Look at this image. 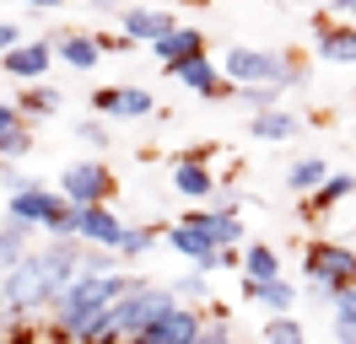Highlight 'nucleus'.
<instances>
[{
	"mask_svg": "<svg viewBox=\"0 0 356 344\" xmlns=\"http://www.w3.org/2000/svg\"><path fill=\"white\" fill-rule=\"evenodd\" d=\"M302 280H330V285H356V253L340 242H308L302 253Z\"/></svg>",
	"mask_w": 356,
	"mask_h": 344,
	"instance_id": "nucleus-8",
	"label": "nucleus"
},
{
	"mask_svg": "<svg viewBox=\"0 0 356 344\" xmlns=\"http://www.w3.org/2000/svg\"><path fill=\"white\" fill-rule=\"evenodd\" d=\"M173 189L189 194V199H211V194H216V172L205 167V162H195V156H178L173 162Z\"/></svg>",
	"mask_w": 356,
	"mask_h": 344,
	"instance_id": "nucleus-16",
	"label": "nucleus"
},
{
	"mask_svg": "<svg viewBox=\"0 0 356 344\" xmlns=\"http://www.w3.org/2000/svg\"><path fill=\"white\" fill-rule=\"evenodd\" d=\"M243 269L248 280H259V285H270V280H281V258H275V248H265V242H254L243 253Z\"/></svg>",
	"mask_w": 356,
	"mask_h": 344,
	"instance_id": "nucleus-25",
	"label": "nucleus"
},
{
	"mask_svg": "<svg viewBox=\"0 0 356 344\" xmlns=\"http://www.w3.org/2000/svg\"><path fill=\"white\" fill-rule=\"evenodd\" d=\"M330 11H334V17H346V22H351V17H356V0H330Z\"/></svg>",
	"mask_w": 356,
	"mask_h": 344,
	"instance_id": "nucleus-37",
	"label": "nucleus"
},
{
	"mask_svg": "<svg viewBox=\"0 0 356 344\" xmlns=\"http://www.w3.org/2000/svg\"><path fill=\"white\" fill-rule=\"evenodd\" d=\"M318 60L324 64H356V27H318Z\"/></svg>",
	"mask_w": 356,
	"mask_h": 344,
	"instance_id": "nucleus-18",
	"label": "nucleus"
},
{
	"mask_svg": "<svg viewBox=\"0 0 356 344\" xmlns=\"http://www.w3.org/2000/svg\"><path fill=\"white\" fill-rule=\"evenodd\" d=\"M178 76V86H184V92H195V97H205V103H216V97H227V86H222V70H216V64L205 60H189V64H178L173 70Z\"/></svg>",
	"mask_w": 356,
	"mask_h": 344,
	"instance_id": "nucleus-15",
	"label": "nucleus"
},
{
	"mask_svg": "<svg viewBox=\"0 0 356 344\" xmlns=\"http://www.w3.org/2000/svg\"><path fill=\"white\" fill-rule=\"evenodd\" d=\"M324 178H330V162H324V156H297L286 167V189L291 194H318Z\"/></svg>",
	"mask_w": 356,
	"mask_h": 344,
	"instance_id": "nucleus-19",
	"label": "nucleus"
},
{
	"mask_svg": "<svg viewBox=\"0 0 356 344\" xmlns=\"http://www.w3.org/2000/svg\"><path fill=\"white\" fill-rule=\"evenodd\" d=\"M178 6H211V0H178Z\"/></svg>",
	"mask_w": 356,
	"mask_h": 344,
	"instance_id": "nucleus-40",
	"label": "nucleus"
},
{
	"mask_svg": "<svg viewBox=\"0 0 356 344\" xmlns=\"http://www.w3.org/2000/svg\"><path fill=\"white\" fill-rule=\"evenodd\" d=\"M259 344H308V328L291 318H265V334H259Z\"/></svg>",
	"mask_w": 356,
	"mask_h": 344,
	"instance_id": "nucleus-26",
	"label": "nucleus"
},
{
	"mask_svg": "<svg viewBox=\"0 0 356 344\" xmlns=\"http://www.w3.org/2000/svg\"><path fill=\"white\" fill-rule=\"evenodd\" d=\"M200 312H195V307H168V312H162V318L152 322V328H146V334H140V339H130V344H195L200 339Z\"/></svg>",
	"mask_w": 356,
	"mask_h": 344,
	"instance_id": "nucleus-9",
	"label": "nucleus"
},
{
	"mask_svg": "<svg viewBox=\"0 0 356 344\" xmlns=\"http://www.w3.org/2000/svg\"><path fill=\"white\" fill-rule=\"evenodd\" d=\"M97 113H108V119H152L156 113V97L146 86H103L97 97H92Z\"/></svg>",
	"mask_w": 356,
	"mask_h": 344,
	"instance_id": "nucleus-10",
	"label": "nucleus"
},
{
	"mask_svg": "<svg viewBox=\"0 0 356 344\" xmlns=\"http://www.w3.org/2000/svg\"><path fill=\"white\" fill-rule=\"evenodd\" d=\"M0 344H6V334H0Z\"/></svg>",
	"mask_w": 356,
	"mask_h": 344,
	"instance_id": "nucleus-41",
	"label": "nucleus"
},
{
	"mask_svg": "<svg viewBox=\"0 0 356 344\" xmlns=\"http://www.w3.org/2000/svg\"><path fill=\"white\" fill-rule=\"evenodd\" d=\"M195 344H232V339H227V322H205Z\"/></svg>",
	"mask_w": 356,
	"mask_h": 344,
	"instance_id": "nucleus-34",
	"label": "nucleus"
},
{
	"mask_svg": "<svg viewBox=\"0 0 356 344\" xmlns=\"http://www.w3.org/2000/svg\"><path fill=\"white\" fill-rule=\"evenodd\" d=\"M76 140H81V146H92V150H108V129L97 124V119H81V124H76Z\"/></svg>",
	"mask_w": 356,
	"mask_h": 344,
	"instance_id": "nucleus-31",
	"label": "nucleus"
},
{
	"mask_svg": "<svg viewBox=\"0 0 356 344\" xmlns=\"http://www.w3.org/2000/svg\"><path fill=\"white\" fill-rule=\"evenodd\" d=\"M173 296H184V301H200L205 296V269H195V275H184L173 285Z\"/></svg>",
	"mask_w": 356,
	"mask_h": 344,
	"instance_id": "nucleus-33",
	"label": "nucleus"
},
{
	"mask_svg": "<svg viewBox=\"0 0 356 344\" xmlns=\"http://www.w3.org/2000/svg\"><path fill=\"white\" fill-rule=\"evenodd\" d=\"M130 285H135V280H124V275H76V285L54 301V322H60V334L87 339L92 328L119 307V296H124Z\"/></svg>",
	"mask_w": 356,
	"mask_h": 344,
	"instance_id": "nucleus-2",
	"label": "nucleus"
},
{
	"mask_svg": "<svg viewBox=\"0 0 356 344\" xmlns=\"http://www.w3.org/2000/svg\"><path fill=\"white\" fill-rule=\"evenodd\" d=\"M54 49H60V60L76 64V70H92V64L103 60V38H87V33H65Z\"/></svg>",
	"mask_w": 356,
	"mask_h": 344,
	"instance_id": "nucleus-20",
	"label": "nucleus"
},
{
	"mask_svg": "<svg viewBox=\"0 0 356 344\" xmlns=\"http://www.w3.org/2000/svg\"><path fill=\"white\" fill-rule=\"evenodd\" d=\"M27 150H33L27 124H17V129H6V135H0V162H17V156H27Z\"/></svg>",
	"mask_w": 356,
	"mask_h": 344,
	"instance_id": "nucleus-29",
	"label": "nucleus"
},
{
	"mask_svg": "<svg viewBox=\"0 0 356 344\" xmlns=\"http://www.w3.org/2000/svg\"><path fill=\"white\" fill-rule=\"evenodd\" d=\"M248 113H270V108H281V86H238L232 92Z\"/></svg>",
	"mask_w": 356,
	"mask_h": 344,
	"instance_id": "nucleus-28",
	"label": "nucleus"
},
{
	"mask_svg": "<svg viewBox=\"0 0 356 344\" xmlns=\"http://www.w3.org/2000/svg\"><path fill=\"white\" fill-rule=\"evenodd\" d=\"M22 43V33H17V22H0V54H11Z\"/></svg>",
	"mask_w": 356,
	"mask_h": 344,
	"instance_id": "nucleus-35",
	"label": "nucleus"
},
{
	"mask_svg": "<svg viewBox=\"0 0 356 344\" xmlns=\"http://www.w3.org/2000/svg\"><path fill=\"white\" fill-rule=\"evenodd\" d=\"M205 226H211V237H216V248H238L243 242V221L238 215H216V210H205Z\"/></svg>",
	"mask_w": 356,
	"mask_h": 344,
	"instance_id": "nucleus-27",
	"label": "nucleus"
},
{
	"mask_svg": "<svg viewBox=\"0 0 356 344\" xmlns=\"http://www.w3.org/2000/svg\"><path fill=\"white\" fill-rule=\"evenodd\" d=\"M124 232H130V226H124L108 205H87V210H76V237L92 242V248H119Z\"/></svg>",
	"mask_w": 356,
	"mask_h": 344,
	"instance_id": "nucleus-11",
	"label": "nucleus"
},
{
	"mask_svg": "<svg viewBox=\"0 0 356 344\" xmlns=\"http://www.w3.org/2000/svg\"><path fill=\"white\" fill-rule=\"evenodd\" d=\"M178 22L173 11H156V6H124V17H119V33L130 43H156V38H168Z\"/></svg>",
	"mask_w": 356,
	"mask_h": 344,
	"instance_id": "nucleus-12",
	"label": "nucleus"
},
{
	"mask_svg": "<svg viewBox=\"0 0 356 344\" xmlns=\"http://www.w3.org/2000/svg\"><path fill=\"white\" fill-rule=\"evenodd\" d=\"M334 328H356V285H346L334 301Z\"/></svg>",
	"mask_w": 356,
	"mask_h": 344,
	"instance_id": "nucleus-32",
	"label": "nucleus"
},
{
	"mask_svg": "<svg viewBox=\"0 0 356 344\" xmlns=\"http://www.w3.org/2000/svg\"><path fill=\"white\" fill-rule=\"evenodd\" d=\"M60 194H65L76 210H87V205H108L113 172L103 167V162H70L65 178H60Z\"/></svg>",
	"mask_w": 356,
	"mask_h": 344,
	"instance_id": "nucleus-7",
	"label": "nucleus"
},
{
	"mask_svg": "<svg viewBox=\"0 0 356 344\" xmlns=\"http://www.w3.org/2000/svg\"><path fill=\"white\" fill-rule=\"evenodd\" d=\"M243 296L259 301V307H270V318H286L291 307H297V285H291V280H270V285L243 280Z\"/></svg>",
	"mask_w": 356,
	"mask_h": 344,
	"instance_id": "nucleus-17",
	"label": "nucleus"
},
{
	"mask_svg": "<svg viewBox=\"0 0 356 344\" xmlns=\"http://www.w3.org/2000/svg\"><path fill=\"white\" fill-rule=\"evenodd\" d=\"M152 54L168 64V70H178V64H189V60H200V54H205V33H200V27H173L168 38L152 43Z\"/></svg>",
	"mask_w": 356,
	"mask_h": 344,
	"instance_id": "nucleus-14",
	"label": "nucleus"
},
{
	"mask_svg": "<svg viewBox=\"0 0 356 344\" xmlns=\"http://www.w3.org/2000/svg\"><path fill=\"white\" fill-rule=\"evenodd\" d=\"M152 242H156L152 226H130V232H124V242H119V253H124V258H140L146 248H152Z\"/></svg>",
	"mask_w": 356,
	"mask_h": 344,
	"instance_id": "nucleus-30",
	"label": "nucleus"
},
{
	"mask_svg": "<svg viewBox=\"0 0 356 344\" xmlns=\"http://www.w3.org/2000/svg\"><path fill=\"white\" fill-rule=\"evenodd\" d=\"M6 221L44 226L49 237H76V205H70L60 189H44V183H33V189L11 194V199H6Z\"/></svg>",
	"mask_w": 356,
	"mask_h": 344,
	"instance_id": "nucleus-3",
	"label": "nucleus"
},
{
	"mask_svg": "<svg viewBox=\"0 0 356 344\" xmlns=\"http://www.w3.org/2000/svg\"><path fill=\"white\" fill-rule=\"evenodd\" d=\"M92 6H124V0H92Z\"/></svg>",
	"mask_w": 356,
	"mask_h": 344,
	"instance_id": "nucleus-39",
	"label": "nucleus"
},
{
	"mask_svg": "<svg viewBox=\"0 0 356 344\" xmlns=\"http://www.w3.org/2000/svg\"><path fill=\"white\" fill-rule=\"evenodd\" d=\"M222 70L238 86H281V92H286V86L302 81V76H297V64L281 60L275 49H227Z\"/></svg>",
	"mask_w": 356,
	"mask_h": 344,
	"instance_id": "nucleus-4",
	"label": "nucleus"
},
{
	"mask_svg": "<svg viewBox=\"0 0 356 344\" xmlns=\"http://www.w3.org/2000/svg\"><path fill=\"white\" fill-rule=\"evenodd\" d=\"M17 124H22V108H17V103H0V135L17 129Z\"/></svg>",
	"mask_w": 356,
	"mask_h": 344,
	"instance_id": "nucleus-36",
	"label": "nucleus"
},
{
	"mask_svg": "<svg viewBox=\"0 0 356 344\" xmlns=\"http://www.w3.org/2000/svg\"><path fill=\"white\" fill-rule=\"evenodd\" d=\"M81 275V253H76V237H54L44 253H27L11 275L0 280V322L27 318L38 307H54Z\"/></svg>",
	"mask_w": 356,
	"mask_h": 344,
	"instance_id": "nucleus-1",
	"label": "nucleus"
},
{
	"mask_svg": "<svg viewBox=\"0 0 356 344\" xmlns=\"http://www.w3.org/2000/svg\"><path fill=\"white\" fill-rule=\"evenodd\" d=\"M248 135H259V140H291V135H297V113H286V108H270V113H254Z\"/></svg>",
	"mask_w": 356,
	"mask_h": 344,
	"instance_id": "nucleus-22",
	"label": "nucleus"
},
{
	"mask_svg": "<svg viewBox=\"0 0 356 344\" xmlns=\"http://www.w3.org/2000/svg\"><path fill=\"white\" fill-rule=\"evenodd\" d=\"M168 248H173V253H184V258H195V269H205V275L227 269L222 248H216V237H211V226H205V210L173 221V226H168Z\"/></svg>",
	"mask_w": 356,
	"mask_h": 344,
	"instance_id": "nucleus-6",
	"label": "nucleus"
},
{
	"mask_svg": "<svg viewBox=\"0 0 356 344\" xmlns=\"http://www.w3.org/2000/svg\"><path fill=\"white\" fill-rule=\"evenodd\" d=\"M22 6H33V11H54V6H65V0H22Z\"/></svg>",
	"mask_w": 356,
	"mask_h": 344,
	"instance_id": "nucleus-38",
	"label": "nucleus"
},
{
	"mask_svg": "<svg viewBox=\"0 0 356 344\" xmlns=\"http://www.w3.org/2000/svg\"><path fill=\"white\" fill-rule=\"evenodd\" d=\"M27 237H33V226L6 221V232H0V280H6V275H11V269L27 258Z\"/></svg>",
	"mask_w": 356,
	"mask_h": 344,
	"instance_id": "nucleus-21",
	"label": "nucleus"
},
{
	"mask_svg": "<svg viewBox=\"0 0 356 344\" xmlns=\"http://www.w3.org/2000/svg\"><path fill=\"white\" fill-rule=\"evenodd\" d=\"M17 108H22V119H49V113H60V92L44 86V81H33L22 97H17Z\"/></svg>",
	"mask_w": 356,
	"mask_h": 344,
	"instance_id": "nucleus-23",
	"label": "nucleus"
},
{
	"mask_svg": "<svg viewBox=\"0 0 356 344\" xmlns=\"http://www.w3.org/2000/svg\"><path fill=\"white\" fill-rule=\"evenodd\" d=\"M173 301L178 296H173V291H162V285H130V291L119 296V307H113V334H119V344L140 339Z\"/></svg>",
	"mask_w": 356,
	"mask_h": 344,
	"instance_id": "nucleus-5",
	"label": "nucleus"
},
{
	"mask_svg": "<svg viewBox=\"0 0 356 344\" xmlns=\"http://www.w3.org/2000/svg\"><path fill=\"white\" fill-rule=\"evenodd\" d=\"M49 60H60V49L49 38H33V43H17L11 54H0V64H6V76H17V81H38L49 70Z\"/></svg>",
	"mask_w": 356,
	"mask_h": 344,
	"instance_id": "nucleus-13",
	"label": "nucleus"
},
{
	"mask_svg": "<svg viewBox=\"0 0 356 344\" xmlns=\"http://www.w3.org/2000/svg\"><path fill=\"white\" fill-rule=\"evenodd\" d=\"M308 199H313V210H334L340 199H356V178H351V172H330V178H324V189L308 194Z\"/></svg>",
	"mask_w": 356,
	"mask_h": 344,
	"instance_id": "nucleus-24",
	"label": "nucleus"
}]
</instances>
